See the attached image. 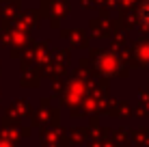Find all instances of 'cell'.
Listing matches in <instances>:
<instances>
[{
  "instance_id": "obj_1",
  "label": "cell",
  "mask_w": 149,
  "mask_h": 147,
  "mask_svg": "<svg viewBox=\"0 0 149 147\" xmlns=\"http://www.w3.org/2000/svg\"><path fill=\"white\" fill-rule=\"evenodd\" d=\"M138 17H141L143 26L149 28V0H145V2L141 4V9H138Z\"/></svg>"
}]
</instances>
